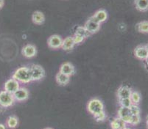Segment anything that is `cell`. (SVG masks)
<instances>
[{"instance_id":"29","label":"cell","mask_w":148,"mask_h":129,"mask_svg":"<svg viewBox=\"0 0 148 129\" xmlns=\"http://www.w3.org/2000/svg\"><path fill=\"white\" fill-rule=\"evenodd\" d=\"M5 4V0H0V9H2Z\"/></svg>"},{"instance_id":"35","label":"cell","mask_w":148,"mask_h":129,"mask_svg":"<svg viewBox=\"0 0 148 129\" xmlns=\"http://www.w3.org/2000/svg\"><path fill=\"white\" fill-rule=\"evenodd\" d=\"M123 129H130V128H127V127H125V128H123Z\"/></svg>"},{"instance_id":"19","label":"cell","mask_w":148,"mask_h":129,"mask_svg":"<svg viewBox=\"0 0 148 129\" xmlns=\"http://www.w3.org/2000/svg\"><path fill=\"white\" fill-rule=\"evenodd\" d=\"M134 4L138 11L146 12L148 10V0H135Z\"/></svg>"},{"instance_id":"26","label":"cell","mask_w":148,"mask_h":129,"mask_svg":"<svg viewBox=\"0 0 148 129\" xmlns=\"http://www.w3.org/2000/svg\"><path fill=\"white\" fill-rule=\"evenodd\" d=\"M130 111L132 115H140L141 113L140 107L137 104H132L131 107H130Z\"/></svg>"},{"instance_id":"18","label":"cell","mask_w":148,"mask_h":129,"mask_svg":"<svg viewBox=\"0 0 148 129\" xmlns=\"http://www.w3.org/2000/svg\"><path fill=\"white\" fill-rule=\"evenodd\" d=\"M32 21L34 24L41 25L43 24L45 21V16L44 13L41 11H35L32 16Z\"/></svg>"},{"instance_id":"32","label":"cell","mask_w":148,"mask_h":129,"mask_svg":"<svg viewBox=\"0 0 148 129\" xmlns=\"http://www.w3.org/2000/svg\"><path fill=\"white\" fill-rule=\"evenodd\" d=\"M146 126H147V128L148 129V115H147V118H146Z\"/></svg>"},{"instance_id":"36","label":"cell","mask_w":148,"mask_h":129,"mask_svg":"<svg viewBox=\"0 0 148 129\" xmlns=\"http://www.w3.org/2000/svg\"><path fill=\"white\" fill-rule=\"evenodd\" d=\"M146 47H147V52H148V45H147Z\"/></svg>"},{"instance_id":"6","label":"cell","mask_w":148,"mask_h":129,"mask_svg":"<svg viewBox=\"0 0 148 129\" xmlns=\"http://www.w3.org/2000/svg\"><path fill=\"white\" fill-rule=\"evenodd\" d=\"M20 87V84L18 81L13 78L9 79L4 84V90L13 94Z\"/></svg>"},{"instance_id":"33","label":"cell","mask_w":148,"mask_h":129,"mask_svg":"<svg viewBox=\"0 0 148 129\" xmlns=\"http://www.w3.org/2000/svg\"><path fill=\"white\" fill-rule=\"evenodd\" d=\"M44 129H53V128H46Z\"/></svg>"},{"instance_id":"22","label":"cell","mask_w":148,"mask_h":129,"mask_svg":"<svg viewBox=\"0 0 148 129\" xmlns=\"http://www.w3.org/2000/svg\"><path fill=\"white\" fill-rule=\"evenodd\" d=\"M130 98L133 104L138 105V103L141 102V100H142V97H141L139 92H137V91H132Z\"/></svg>"},{"instance_id":"1","label":"cell","mask_w":148,"mask_h":129,"mask_svg":"<svg viewBox=\"0 0 148 129\" xmlns=\"http://www.w3.org/2000/svg\"><path fill=\"white\" fill-rule=\"evenodd\" d=\"M12 78L17 80L19 83L28 84L32 81L29 68L28 67H21L15 71Z\"/></svg>"},{"instance_id":"2","label":"cell","mask_w":148,"mask_h":129,"mask_svg":"<svg viewBox=\"0 0 148 129\" xmlns=\"http://www.w3.org/2000/svg\"><path fill=\"white\" fill-rule=\"evenodd\" d=\"M87 110L90 114L95 116L98 113L104 111V104L103 101L99 98H92L87 103Z\"/></svg>"},{"instance_id":"16","label":"cell","mask_w":148,"mask_h":129,"mask_svg":"<svg viewBox=\"0 0 148 129\" xmlns=\"http://www.w3.org/2000/svg\"><path fill=\"white\" fill-rule=\"evenodd\" d=\"M92 17L99 24L105 22L108 19V13L105 10H99L93 15Z\"/></svg>"},{"instance_id":"20","label":"cell","mask_w":148,"mask_h":129,"mask_svg":"<svg viewBox=\"0 0 148 129\" xmlns=\"http://www.w3.org/2000/svg\"><path fill=\"white\" fill-rule=\"evenodd\" d=\"M6 125L9 128H16L18 125V119L16 116H10L6 121Z\"/></svg>"},{"instance_id":"9","label":"cell","mask_w":148,"mask_h":129,"mask_svg":"<svg viewBox=\"0 0 148 129\" xmlns=\"http://www.w3.org/2000/svg\"><path fill=\"white\" fill-rule=\"evenodd\" d=\"M21 53L26 58H33L37 54V49L34 45L27 44L23 47L21 49Z\"/></svg>"},{"instance_id":"12","label":"cell","mask_w":148,"mask_h":129,"mask_svg":"<svg viewBox=\"0 0 148 129\" xmlns=\"http://www.w3.org/2000/svg\"><path fill=\"white\" fill-rule=\"evenodd\" d=\"M134 55L136 58L145 60L148 57V52L146 45H138L134 49Z\"/></svg>"},{"instance_id":"31","label":"cell","mask_w":148,"mask_h":129,"mask_svg":"<svg viewBox=\"0 0 148 129\" xmlns=\"http://www.w3.org/2000/svg\"><path fill=\"white\" fill-rule=\"evenodd\" d=\"M0 129H6V126L4 124H1L0 123Z\"/></svg>"},{"instance_id":"21","label":"cell","mask_w":148,"mask_h":129,"mask_svg":"<svg viewBox=\"0 0 148 129\" xmlns=\"http://www.w3.org/2000/svg\"><path fill=\"white\" fill-rule=\"evenodd\" d=\"M136 29L141 33H148V21H143L136 24Z\"/></svg>"},{"instance_id":"34","label":"cell","mask_w":148,"mask_h":129,"mask_svg":"<svg viewBox=\"0 0 148 129\" xmlns=\"http://www.w3.org/2000/svg\"><path fill=\"white\" fill-rule=\"evenodd\" d=\"M3 108V107H2L1 106H0V111H2V109Z\"/></svg>"},{"instance_id":"13","label":"cell","mask_w":148,"mask_h":129,"mask_svg":"<svg viewBox=\"0 0 148 129\" xmlns=\"http://www.w3.org/2000/svg\"><path fill=\"white\" fill-rule=\"evenodd\" d=\"M132 91L133 90L127 86H121L118 88L117 92H116V96H117L118 99L130 98Z\"/></svg>"},{"instance_id":"11","label":"cell","mask_w":148,"mask_h":129,"mask_svg":"<svg viewBox=\"0 0 148 129\" xmlns=\"http://www.w3.org/2000/svg\"><path fill=\"white\" fill-rule=\"evenodd\" d=\"M117 115L119 118L123 119L127 124L130 123V119H131L132 115L130 113V108H126V107H119V110H118Z\"/></svg>"},{"instance_id":"4","label":"cell","mask_w":148,"mask_h":129,"mask_svg":"<svg viewBox=\"0 0 148 129\" xmlns=\"http://www.w3.org/2000/svg\"><path fill=\"white\" fill-rule=\"evenodd\" d=\"M29 68L32 81H40L45 76V71L39 64H32Z\"/></svg>"},{"instance_id":"30","label":"cell","mask_w":148,"mask_h":129,"mask_svg":"<svg viewBox=\"0 0 148 129\" xmlns=\"http://www.w3.org/2000/svg\"><path fill=\"white\" fill-rule=\"evenodd\" d=\"M145 68H146V69L148 71V57L147 59H146V60H145Z\"/></svg>"},{"instance_id":"28","label":"cell","mask_w":148,"mask_h":129,"mask_svg":"<svg viewBox=\"0 0 148 129\" xmlns=\"http://www.w3.org/2000/svg\"><path fill=\"white\" fill-rule=\"evenodd\" d=\"M74 39V41H75V45H78V44L82 43L85 40V37H83V36L81 35H77L75 34V35L72 36Z\"/></svg>"},{"instance_id":"24","label":"cell","mask_w":148,"mask_h":129,"mask_svg":"<svg viewBox=\"0 0 148 129\" xmlns=\"http://www.w3.org/2000/svg\"><path fill=\"white\" fill-rule=\"evenodd\" d=\"M119 103L120 104V107H126V108H130L131 105L133 104L130 98H125L119 99Z\"/></svg>"},{"instance_id":"8","label":"cell","mask_w":148,"mask_h":129,"mask_svg":"<svg viewBox=\"0 0 148 129\" xmlns=\"http://www.w3.org/2000/svg\"><path fill=\"white\" fill-rule=\"evenodd\" d=\"M62 43H63V39L58 35H51L47 40V44L49 47L53 49L61 48Z\"/></svg>"},{"instance_id":"5","label":"cell","mask_w":148,"mask_h":129,"mask_svg":"<svg viewBox=\"0 0 148 129\" xmlns=\"http://www.w3.org/2000/svg\"><path fill=\"white\" fill-rule=\"evenodd\" d=\"M100 24H101L98 23L91 16L89 19L87 20V21L85 24L84 27L86 28V29L88 31V32L90 35L95 34V33L97 32L99 30V29H100Z\"/></svg>"},{"instance_id":"27","label":"cell","mask_w":148,"mask_h":129,"mask_svg":"<svg viewBox=\"0 0 148 129\" xmlns=\"http://www.w3.org/2000/svg\"><path fill=\"white\" fill-rule=\"evenodd\" d=\"M140 121H141L140 115H132L129 124L132 125V126H137L140 123Z\"/></svg>"},{"instance_id":"7","label":"cell","mask_w":148,"mask_h":129,"mask_svg":"<svg viewBox=\"0 0 148 129\" xmlns=\"http://www.w3.org/2000/svg\"><path fill=\"white\" fill-rule=\"evenodd\" d=\"M13 95L16 101H25L29 98V91L25 87H20Z\"/></svg>"},{"instance_id":"15","label":"cell","mask_w":148,"mask_h":129,"mask_svg":"<svg viewBox=\"0 0 148 129\" xmlns=\"http://www.w3.org/2000/svg\"><path fill=\"white\" fill-rule=\"evenodd\" d=\"M126 125L127 123L119 117L114 118L110 123L111 129H123L126 127Z\"/></svg>"},{"instance_id":"17","label":"cell","mask_w":148,"mask_h":129,"mask_svg":"<svg viewBox=\"0 0 148 129\" xmlns=\"http://www.w3.org/2000/svg\"><path fill=\"white\" fill-rule=\"evenodd\" d=\"M56 80L58 84H59L60 86H66L69 83L70 76H66V75L64 74V73H62L60 72H58L56 74Z\"/></svg>"},{"instance_id":"25","label":"cell","mask_w":148,"mask_h":129,"mask_svg":"<svg viewBox=\"0 0 148 129\" xmlns=\"http://www.w3.org/2000/svg\"><path fill=\"white\" fill-rule=\"evenodd\" d=\"M106 117H107V115H106V113L105 111H101V112L98 113L97 115L94 116V118L97 122H103V121L106 120Z\"/></svg>"},{"instance_id":"14","label":"cell","mask_w":148,"mask_h":129,"mask_svg":"<svg viewBox=\"0 0 148 129\" xmlns=\"http://www.w3.org/2000/svg\"><path fill=\"white\" fill-rule=\"evenodd\" d=\"M75 45V43L72 36H68V37H66L65 39H63V43H62L61 48H63L64 51L69 52V51L73 49Z\"/></svg>"},{"instance_id":"10","label":"cell","mask_w":148,"mask_h":129,"mask_svg":"<svg viewBox=\"0 0 148 129\" xmlns=\"http://www.w3.org/2000/svg\"><path fill=\"white\" fill-rule=\"evenodd\" d=\"M75 68L71 62H64L60 65L59 72L69 76H72L75 74Z\"/></svg>"},{"instance_id":"3","label":"cell","mask_w":148,"mask_h":129,"mask_svg":"<svg viewBox=\"0 0 148 129\" xmlns=\"http://www.w3.org/2000/svg\"><path fill=\"white\" fill-rule=\"evenodd\" d=\"M15 100L13 94L2 90L0 92V106L3 108H8L14 104Z\"/></svg>"},{"instance_id":"23","label":"cell","mask_w":148,"mask_h":129,"mask_svg":"<svg viewBox=\"0 0 148 129\" xmlns=\"http://www.w3.org/2000/svg\"><path fill=\"white\" fill-rule=\"evenodd\" d=\"M75 34L83 36L85 38H87L90 36V34L88 32V31L86 29L84 26H78L77 28L76 31H75Z\"/></svg>"}]
</instances>
